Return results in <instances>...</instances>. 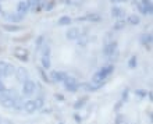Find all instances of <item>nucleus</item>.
<instances>
[{
    "mask_svg": "<svg viewBox=\"0 0 153 124\" xmlns=\"http://www.w3.org/2000/svg\"><path fill=\"white\" fill-rule=\"evenodd\" d=\"M32 88H33V84H32V82H28V84L25 85L24 91H25V92H27V93H29V92H31V91H32Z\"/></svg>",
    "mask_w": 153,
    "mask_h": 124,
    "instance_id": "f257e3e1",
    "label": "nucleus"
},
{
    "mask_svg": "<svg viewBox=\"0 0 153 124\" xmlns=\"http://www.w3.org/2000/svg\"><path fill=\"white\" fill-rule=\"evenodd\" d=\"M68 21H70L68 18H63V20L60 21V24H67V22H68Z\"/></svg>",
    "mask_w": 153,
    "mask_h": 124,
    "instance_id": "7ed1b4c3",
    "label": "nucleus"
},
{
    "mask_svg": "<svg viewBox=\"0 0 153 124\" xmlns=\"http://www.w3.org/2000/svg\"><path fill=\"white\" fill-rule=\"evenodd\" d=\"M75 35H76V31H75V29H73L71 32H68V34H67V36H68V38H75Z\"/></svg>",
    "mask_w": 153,
    "mask_h": 124,
    "instance_id": "f03ea898",
    "label": "nucleus"
}]
</instances>
